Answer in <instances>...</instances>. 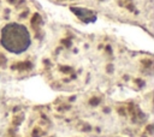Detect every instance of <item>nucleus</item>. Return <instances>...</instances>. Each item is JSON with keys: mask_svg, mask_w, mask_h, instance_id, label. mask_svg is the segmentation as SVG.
<instances>
[{"mask_svg": "<svg viewBox=\"0 0 154 137\" xmlns=\"http://www.w3.org/2000/svg\"><path fill=\"white\" fill-rule=\"evenodd\" d=\"M32 44V35L23 23L10 22L0 30V47L1 50L10 55V60L26 55Z\"/></svg>", "mask_w": 154, "mask_h": 137, "instance_id": "nucleus-1", "label": "nucleus"}]
</instances>
